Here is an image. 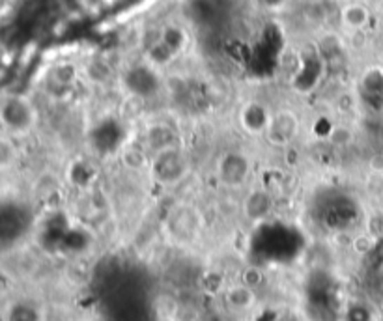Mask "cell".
<instances>
[{
    "label": "cell",
    "instance_id": "3957f363",
    "mask_svg": "<svg viewBox=\"0 0 383 321\" xmlns=\"http://www.w3.org/2000/svg\"><path fill=\"white\" fill-rule=\"evenodd\" d=\"M297 131V120L292 112H278L267 123V133L269 137H277L278 142H288Z\"/></svg>",
    "mask_w": 383,
    "mask_h": 321
},
{
    "label": "cell",
    "instance_id": "5b68a950",
    "mask_svg": "<svg viewBox=\"0 0 383 321\" xmlns=\"http://www.w3.org/2000/svg\"><path fill=\"white\" fill-rule=\"evenodd\" d=\"M228 305L234 306V308H247V306L253 305L255 301V295L247 286H236L227 294Z\"/></svg>",
    "mask_w": 383,
    "mask_h": 321
},
{
    "label": "cell",
    "instance_id": "52a82bcc",
    "mask_svg": "<svg viewBox=\"0 0 383 321\" xmlns=\"http://www.w3.org/2000/svg\"><path fill=\"white\" fill-rule=\"evenodd\" d=\"M196 321H217V317H215V316H211V314H208V316L199 317V320H196Z\"/></svg>",
    "mask_w": 383,
    "mask_h": 321
},
{
    "label": "cell",
    "instance_id": "8992f818",
    "mask_svg": "<svg viewBox=\"0 0 383 321\" xmlns=\"http://www.w3.org/2000/svg\"><path fill=\"white\" fill-rule=\"evenodd\" d=\"M15 163V148L8 137H0V170L10 168Z\"/></svg>",
    "mask_w": 383,
    "mask_h": 321
},
{
    "label": "cell",
    "instance_id": "7a4b0ae2",
    "mask_svg": "<svg viewBox=\"0 0 383 321\" xmlns=\"http://www.w3.org/2000/svg\"><path fill=\"white\" fill-rule=\"evenodd\" d=\"M249 174V160L239 153H228L221 160V179L230 185H239L247 179Z\"/></svg>",
    "mask_w": 383,
    "mask_h": 321
},
{
    "label": "cell",
    "instance_id": "277c9868",
    "mask_svg": "<svg viewBox=\"0 0 383 321\" xmlns=\"http://www.w3.org/2000/svg\"><path fill=\"white\" fill-rule=\"evenodd\" d=\"M340 19H342L346 27L357 30V28H363L368 22V10L361 4H350L342 10Z\"/></svg>",
    "mask_w": 383,
    "mask_h": 321
},
{
    "label": "cell",
    "instance_id": "6da1fadb",
    "mask_svg": "<svg viewBox=\"0 0 383 321\" xmlns=\"http://www.w3.org/2000/svg\"><path fill=\"white\" fill-rule=\"evenodd\" d=\"M36 112L30 101L21 95H11L0 105V123L10 135H25L32 129Z\"/></svg>",
    "mask_w": 383,
    "mask_h": 321
}]
</instances>
